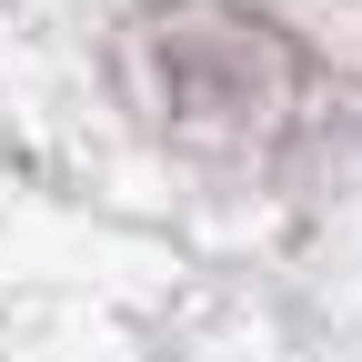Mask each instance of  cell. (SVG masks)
I'll return each mask as SVG.
<instances>
[{
	"mask_svg": "<svg viewBox=\"0 0 362 362\" xmlns=\"http://www.w3.org/2000/svg\"><path fill=\"white\" fill-rule=\"evenodd\" d=\"M131 90L181 141L262 151L302 121L312 61H302V40L282 21L242 11V0H151L131 21Z\"/></svg>",
	"mask_w": 362,
	"mask_h": 362,
	"instance_id": "6da1fadb",
	"label": "cell"
}]
</instances>
